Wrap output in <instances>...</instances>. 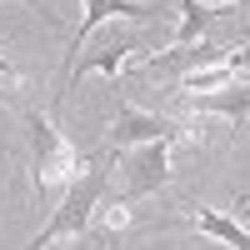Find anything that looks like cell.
<instances>
[{"label":"cell","mask_w":250,"mask_h":250,"mask_svg":"<svg viewBox=\"0 0 250 250\" xmlns=\"http://www.w3.org/2000/svg\"><path fill=\"white\" fill-rule=\"evenodd\" d=\"M55 250H85V240H65V245H55Z\"/></svg>","instance_id":"cell-13"},{"label":"cell","mask_w":250,"mask_h":250,"mask_svg":"<svg viewBox=\"0 0 250 250\" xmlns=\"http://www.w3.org/2000/svg\"><path fill=\"white\" fill-rule=\"evenodd\" d=\"M0 75H15V65L5 60V50H0Z\"/></svg>","instance_id":"cell-12"},{"label":"cell","mask_w":250,"mask_h":250,"mask_svg":"<svg viewBox=\"0 0 250 250\" xmlns=\"http://www.w3.org/2000/svg\"><path fill=\"white\" fill-rule=\"evenodd\" d=\"M235 45H170V50H160L155 60H145L140 75H185V70H200V65H215V60H225Z\"/></svg>","instance_id":"cell-7"},{"label":"cell","mask_w":250,"mask_h":250,"mask_svg":"<svg viewBox=\"0 0 250 250\" xmlns=\"http://www.w3.org/2000/svg\"><path fill=\"white\" fill-rule=\"evenodd\" d=\"M235 220H245V225H250V210H240V205H235Z\"/></svg>","instance_id":"cell-14"},{"label":"cell","mask_w":250,"mask_h":250,"mask_svg":"<svg viewBox=\"0 0 250 250\" xmlns=\"http://www.w3.org/2000/svg\"><path fill=\"white\" fill-rule=\"evenodd\" d=\"M140 45H145V40H140V35H125V30H120V35H110V40H100V45H95L90 55H80L75 65H70V80H65V90L75 85L80 75H90V70H95V75H110L115 85H120V65H125V60H130Z\"/></svg>","instance_id":"cell-6"},{"label":"cell","mask_w":250,"mask_h":250,"mask_svg":"<svg viewBox=\"0 0 250 250\" xmlns=\"http://www.w3.org/2000/svg\"><path fill=\"white\" fill-rule=\"evenodd\" d=\"M190 105H195L200 115H225V120L245 125V120H250V80H245V85L210 90V95H190Z\"/></svg>","instance_id":"cell-8"},{"label":"cell","mask_w":250,"mask_h":250,"mask_svg":"<svg viewBox=\"0 0 250 250\" xmlns=\"http://www.w3.org/2000/svg\"><path fill=\"white\" fill-rule=\"evenodd\" d=\"M105 185H110V165L105 160H85V175H75L70 185H65V200L50 210V220L35 230V240L25 245V250H45V245H55V240H85L90 235V215H95V205H100V195H105Z\"/></svg>","instance_id":"cell-1"},{"label":"cell","mask_w":250,"mask_h":250,"mask_svg":"<svg viewBox=\"0 0 250 250\" xmlns=\"http://www.w3.org/2000/svg\"><path fill=\"white\" fill-rule=\"evenodd\" d=\"M25 125H30V155H35V195L50 200L55 190H65V185L75 180V150H70V140L50 125V115L25 110Z\"/></svg>","instance_id":"cell-2"},{"label":"cell","mask_w":250,"mask_h":250,"mask_svg":"<svg viewBox=\"0 0 250 250\" xmlns=\"http://www.w3.org/2000/svg\"><path fill=\"white\" fill-rule=\"evenodd\" d=\"M165 5H140V0H85V20L75 25L70 35V45H65V75H60V85H55V105L65 100V80H70V65L80 60V45L95 35L100 20H160Z\"/></svg>","instance_id":"cell-3"},{"label":"cell","mask_w":250,"mask_h":250,"mask_svg":"<svg viewBox=\"0 0 250 250\" xmlns=\"http://www.w3.org/2000/svg\"><path fill=\"white\" fill-rule=\"evenodd\" d=\"M125 200H145L155 195L165 180H170V140H145V145H130L125 150Z\"/></svg>","instance_id":"cell-4"},{"label":"cell","mask_w":250,"mask_h":250,"mask_svg":"<svg viewBox=\"0 0 250 250\" xmlns=\"http://www.w3.org/2000/svg\"><path fill=\"white\" fill-rule=\"evenodd\" d=\"M190 215H195V230L200 235H215V240H225L230 250H250V230H245L240 220L210 210V205H190Z\"/></svg>","instance_id":"cell-9"},{"label":"cell","mask_w":250,"mask_h":250,"mask_svg":"<svg viewBox=\"0 0 250 250\" xmlns=\"http://www.w3.org/2000/svg\"><path fill=\"white\" fill-rule=\"evenodd\" d=\"M20 5H30V10H40V20H45V25H60V15H55L50 5H40V0H20Z\"/></svg>","instance_id":"cell-11"},{"label":"cell","mask_w":250,"mask_h":250,"mask_svg":"<svg viewBox=\"0 0 250 250\" xmlns=\"http://www.w3.org/2000/svg\"><path fill=\"white\" fill-rule=\"evenodd\" d=\"M205 25H210V10L195 5V0H180V30H175V45H195Z\"/></svg>","instance_id":"cell-10"},{"label":"cell","mask_w":250,"mask_h":250,"mask_svg":"<svg viewBox=\"0 0 250 250\" xmlns=\"http://www.w3.org/2000/svg\"><path fill=\"white\" fill-rule=\"evenodd\" d=\"M175 135H185L180 120H170V115H150V110H135L130 100H120L105 145H110V150H130V145H145V140H175Z\"/></svg>","instance_id":"cell-5"}]
</instances>
